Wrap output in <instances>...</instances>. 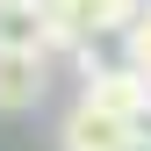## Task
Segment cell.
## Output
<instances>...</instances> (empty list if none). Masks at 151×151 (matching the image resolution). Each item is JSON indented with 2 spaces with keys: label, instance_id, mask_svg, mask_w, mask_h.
Wrapping results in <instances>:
<instances>
[{
  "label": "cell",
  "instance_id": "6da1fadb",
  "mask_svg": "<svg viewBox=\"0 0 151 151\" xmlns=\"http://www.w3.org/2000/svg\"><path fill=\"white\" fill-rule=\"evenodd\" d=\"M137 14H144V0H50L43 7V36L65 58H86L101 36H129Z\"/></svg>",
  "mask_w": 151,
  "mask_h": 151
},
{
  "label": "cell",
  "instance_id": "7a4b0ae2",
  "mask_svg": "<svg viewBox=\"0 0 151 151\" xmlns=\"http://www.w3.org/2000/svg\"><path fill=\"white\" fill-rule=\"evenodd\" d=\"M144 129L151 122H122V115H108L93 101H72L65 122H58V151H129Z\"/></svg>",
  "mask_w": 151,
  "mask_h": 151
},
{
  "label": "cell",
  "instance_id": "3957f363",
  "mask_svg": "<svg viewBox=\"0 0 151 151\" xmlns=\"http://www.w3.org/2000/svg\"><path fill=\"white\" fill-rule=\"evenodd\" d=\"M79 101L108 108V115H122V122H151V79L129 72V65H93L86 86H79Z\"/></svg>",
  "mask_w": 151,
  "mask_h": 151
},
{
  "label": "cell",
  "instance_id": "277c9868",
  "mask_svg": "<svg viewBox=\"0 0 151 151\" xmlns=\"http://www.w3.org/2000/svg\"><path fill=\"white\" fill-rule=\"evenodd\" d=\"M50 86V58L43 50H0V115H29Z\"/></svg>",
  "mask_w": 151,
  "mask_h": 151
},
{
  "label": "cell",
  "instance_id": "5b68a950",
  "mask_svg": "<svg viewBox=\"0 0 151 151\" xmlns=\"http://www.w3.org/2000/svg\"><path fill=\"white\" fill-rule=\"evenodd\" d=\"M0 50H43V58H50L43 14H0Z\"/></svg>",
  "mask_w": 151,
  "mask_h": 151
},
{
  "label": "cell",
  "instance_id": "8992f818",
  "mask_svg": "<svg viewBox=\"0 0 151 151\" xmlns=\"http://www.w3.org/2000/svg\"><path fill=\"white\" fill-rule=\"evenodd\" d=\"M122 65L151 79V0H144V14H137V22H129V36H122Z\"/></svg>",
  "mask_w": 151,
  "mask_h": 151
},
{
  "label": "cell",
  "instance_id": "52a82bcc",
  "mask_svg": "<svg viewBox=\"0 0 151 151\" xmlns=\"http://www.w3.org/2000/svg\"><path fill=\"white\" fill-rule=\"evenodd\" d=\"M50 0H0V14H43Z\"/></svg>",
  "mask_w": 151,
  "mask_h": 151
}]
</instances>
